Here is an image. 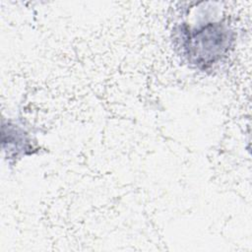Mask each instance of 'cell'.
<instances>
[{"label": "cell", "instance_id": "2", "mask_svg": "<svg viewBox=\"0 0 252 252\" xmlns=\"http://www.w3.org/2000/svg\"><path fill=\"white\" fill-rule=\"evenodd\" d=\"M8 144V156H11L13 151H17V155L24 151L29 150L32 146L30 144V140L28 139V134L18 127L17 125H13L8 123V139L7 142H3V144Z\"/></svg>", "mask_w": 252, "mask_h": 252}, {"label": "cell", "instance_id": "1", "mask_svg": "<svg viewBox=\"0 0 252 252\" xmlns=\"http://www.w3.org/2000/svg\"><path fill=\"white\" fill-rule=\"evenodd\" d=\"M178 40L181 53L187 62L204 71L225 56L233 37L228 26L218 21L194 28L183 25L179 28Z\"/></svg>", "mask_w": 252, "mask_h": 252}]
</instances>
